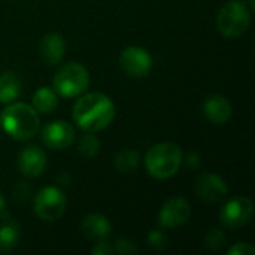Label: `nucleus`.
<instances>
[{"label":"nucleus","mask_w":255,"mask_h":255,"mask_svg":"<svg viewBox=\"0 0 255 255\" xmlns=\"http://www.w3.org/2000/svg\"><path fill=\"white\" fill-rule=\"evenodd\" d=\"M115 117L114 102L102 93H90L73 106V120L87 133L106 128Z\"/></svg>","instance_id":"obj_1"},{"label":"nucleus","mask_w":255,"mask_h":255,"mask_svg":"<svg viewBox=\"0 0 255 255\" xmlns=\"http://www.w3.org/2000/svg\"><path fill=\"white\" fill-rule=\"evenodd\" d=\"M39 114L25 103H12L1 114V127L16 140H28L39 131Z\"/></svg>","instance_id":"obj_2"},{"label":"nucleus","mask_w":255,"mask_h":255,"mask_svg":"<svg viewBox=\"0 0 255 255\" xmlns=\"http://www.w3.org/2000/svg\"><path fill=\"white\" fill-rule=\"evenodd\" d=\"M181 164L182 151L176 143L172 142H163L152 146L145 157L146 170L157 179H169L175 176Z\"/></svg>","instance_id":"obj_3"},{"label":"nucleus","mask_w":255,"mask_h":255,"mask_svg":"<svg viewBox=\"0 0 255 255\" xmlns=\"http://www.w3.org/2000/svg\"><path fill=\"white\" fill-rule=\"evenodd\" d=\"M251 24V13L247 4L241 0L227 1L218 12L217 27L224 37L242 36Z\"/></svg>","instance_id":"obj_4"},{"label":"nucleus","mask_w":255,"mask_h":255,"mask_svg":"<svg viewBox=\"0 0 255 255\" xmlns=\"http://www.w3.org/2000/svg\"><path fill=\"white\" fill-rule=\"evenodd\" d=\"M90 85L88 70L79 63L63 66L54 76V91L61 97H76L87 91Z\"/></svg>","instance_id":"obj_5"},{"label":"nucleus","mask_w":255,"mask_h":255,"mask_svg":"<svg viewBox=\"0 0 255 255\" xmlns=\"http://www.w3.org/2000/svg\"><path fill=\"white\" fill-rule=\"evenodd\" d=\"M67 206L64 193L57 187H45L34 199V212L43 221H57Z\"/></svg>","instance_id":"obj_6"},{"label":"nucleus","mask_w":255,"mask_h":255,"mask_svg":"<svg viewBox=\"0 0 255 255\" xmlns=\"http://www.w3.org/2000/svg\"><path fill=\"white\" fill-rule=\"evenodd\" d=\"M253 215H254L253 200L248 197L239 196L224 205V208L220 212V220L227 229L236 230L248 224Z\"/></svg>","instance_id":"obj_7"},{"label":"nucleus","mask_w":255,"mask_h":255,"mask_svg":"<svg viewBox=\"0 0 255 255\" xmlns=\"http://www.w3.org/2000/svg\"><path fill=\"white\" fill-rule=\"evenodd\" d=\"M121 69L131 78H145L152 69V57L139 46L126 48L120 55Z\"/></svg>","instance_id":"obj_8"},{"label":"nucleus","mask_w":255,"mask_h":255,"mask_svg":"<svg viewBox=\"0 0 255 255\" xmlns=\"http://www.w3.org/2000/svg\"><path fill=\"white\" fill-rule=\"evenodd\" d=\"M190 215V203L182 197H173L161 208L158 214V224L164 229H178L188 223Z\"/></svg>","instance_id":"obj_9"},{"label":"nucleus","mask_w":255,"mask_h":255,"mask_svg":"<svg viewBox=\"0 0 255 255\" xmlns=\"http://www.w3.org/2000/svg\"><path fill=\"white\" fill-rule=\"evenodd\" d=\"M42 140L52 149H66L75 142V128L66 121H52L42 130Z\"/></svg>","instance_id":"obj_10"},{"label":"nucleus","mask_w":255,"mask_h":255,"mask_svg":"<svg viewBox=\"0 0 255 255\" xmlns=\"http://www.w3.org/2000/svg\"><path fill=\"white\" fill-rule=\"evenodd\" d=\"M196 191L199 194V197L205 202H220L223 200L227 193H229V187L226 184V181L223 178H220L215 173H202L197 176L196 179Z\"/></svg>","instance_id":"obj_11"},{"label":"nucleus","mask_w":255,"mask_h":255,"mask_svg":"<svg viewBox=\"0 0 255 255\" xmlns=\"http://www.w3.org/2000/svg\"><path fill=\"white\" fill-rule=\"evenodd\" d=\"M18 167L19 172L27 176V178H37L43 173L45 167H46V155L45 152L34 146H25L18 157Z\"/></svg>","instance_id":"obj_12"},{"label":"nucleus","mask_w":255,"mask_h":255,"mask_svg":"<svg viewBox=\"0 0 255 255\" xmlns=\"http://www.w3.org/2000/svg\"><path fill=\"white\" fill-rule=\"evenodd\" d=\"M203 114L214 124H226L232 118V105L224 96L214 94L205 100Z\"/></svg>","instance_id":"obj_13"},{"label":"nucleus","mask_w":255,"mask_h":255,"mask_svg":"<svg viewBox=\"0 0 255 255\" xmlns=\"http://www.w3.org/2000/svg\"><path fill=\"white\" fill-rule=\"evenodd\" d=\"M0 253H10L19 242V224L6 211L0 212Z\"/></svg>","instance_id":"obj_14"},{"label":"nucleus","mask_w":255,"mask_h":255,"mask_svg":"<svg viewBox=\"0 0 255 255\" xmlns=\"http://www.w3.org/2000/svg\"><path fill=\"white\" fill-rule=\"evenodd\" d=\"M81 229H82V233L94 242H102L111 235V223L108 221L106 217L100 214L87 215L82 220Z\"/></svg>","instance_id":"obj_15"},{"label":"nucleus","mask_w":255,"mask_h":255,"mask_svg":"<svg viewBox=\"0 0 255 255\" xmlns=\"http://www.w3.org/2000/svg\"><path fill=\"white\" fill-rule=\"evenodd\" d=\"M66 52V43L63 37L57 33L46 34L40 42V55L43 61L49 66L57 64L61 61Z\"/></svg>","instance_id":"obj_16"},{"label":"nucleus","mask_w":255,"mask_h":255,"mask_svg":"<svg viewBox=\"0 0 255 255\" xmlns=\"http://www.w3.org/2000/svg\"><path fill=\"white\" fill-rule=\"evenodd\" d=\"M21 94V82L12 72L0 75V103H10Z\"/></svg>","instance_id":"obj_17"},{"label":"nucleus","mask_w":255,"mask_h":255,"mask_svg":"<svg viewBox=\"0 0 255 255\" xmlns=\"http://www.w3.org/2000/svg\"><path fill=\"white\" fill-rule=\"evenodd\" d=\"M57 105V93L49 87H42L33 94V108L37 114H51L52 111H55Z\"/></svg>","instance_id":"obj_18"},{"label":"nucleus","mask_w":255,"mask_h":255,"mask_svg":"<svg viewBox=\"0 0 255 255\" xmlns=\"http://www.w3.org/2000/svg\"><path fill=\"white\" fill-rule=\"evenodd\" d=\"M114 166L120 173H133L139 166V154L133 149H121L115 155Z\"/></svg>","instance_id":"obj_19"},{"label":"nucleus","mask_w":255,"mask_h":255,"mask_svg":"<svg viewBox=\"0 0 255 255\" xmlns=\"http://www.w3.org/2000/svg\"><path fill=\"white\" fill-rule=\"evenodd\" d=\"M78 151L85 158H94L100 151V140L93 133H87L81 137L78 143Z\"/></svg>","instance_id":"obj_20"},{"label":"nucleus","mask_w":255,"mask_h":255,"mask_svg":"<svg viewBox=\"0 0 255 255\" xmlns=\"http://www.w3.org/2000/svg\"><path fill=\"white\" fill-rule=\"evenodd\" d=\"M224 242H226V236H224V233H223L221 230H218V229L211 230V232L206 235V238H205L206 247H208L209 250H212V251L220 250V248L224 245Z\"/></svg>","instance_id":"obj_21"},{"label":"nucleus","mask_w":255,"mask_h":255,"mask_svg":"<svg viewBox=\"0 0 255 255\" xmlns=\"http://www.w3.org/2000/svg\"><path fill=\"white\" fill-rule=\"evenodd\" d=\"M114 251L117 254L121 255H134L139 253V248L137 245L131 241V239H127V238H121L115 242V247H114Z\"/></svg>","instance_id":"obj_22"},{"label":"nucleus","mask_w":255,"mask_h":255,"mask_svg":"<svg viewBox=\"0 0 255 255\" xmlns=\"http://www.w3.org/2000/svg\"><path fill=\"white\" fill-rule=\"evenodd\" d=\"M148 244L157 251H163L167 247V236L160 230H152L148 235Z\"/></svg>","instance_id":"obj_23"},{"label":"nucleus","mask_w":255,"mask_h":255,"mask_svg":"<svg viewBox=\"0 0 255 255\" xmlns=\"http://www.w3.org/2000/svg\"><path fill=\"white\" fill-rule=\"evenodd\" d=\"M30 196H31V188H30L28 184H25V182H18V184L13 187V199H15V200L24 203V202H27V200L30 199Z\"/></svg>","instance_id":"obj_24"},{"label":"nucleus","mask_w":255,"mask_h":255,"mask_svg":"<svg viewBox=\"0 0 255 255\" xmlns=\"http://www.w3.org/2000/svg\"><path fill=\"white\" fill-rule=\"evenodd\" d=\"M229 255H254L255 254V248L250 244H236L235 247H232L229 251H227Z\"/></svg>","instance_id":"obj_25"},{"label":"nucleus","mask_w":255,"mask_h":255,"mask_svg":"<svg viewBox=\"0 0 255 255\" xmlns=\"http://www.w3.org/2000/svg\"><path fill=\"white\" fill-rule=\"evenodd\" d=\"M93 255H111L114 254L115 251H114V248L109 245V244H106L105 241H102V242H97L96 244V247L93 248Z\"/></svg>","instance_id":"obj_26"},{"label":"nucleus","mask_w":255,"mask_h":255,"mask_svg":"<svg viewBox=\"0 0 255 255\" xmlns=\"http://www.w3.org/2000/svg\"><path fill=\"white\" fill-rule=\"evenodd\" d=\"M185 164L190 167V169H197L200 166V157L199 154L196 152H188L187 158H185Z\"/></svg>","instance_id":"obj_27"},{"label":"nucleus","mask_w":255,"mask_h":255,"mask_svg":"<svg viewBox=\"0 0 255 255\" xmlns=\"http://www.w3.org/2000/svg\"><path fill=\"white\" fill-rule=\"evenodd\" d=\"M57 182H58L60 185L67 187V185H69V182H70V176H69V173H67V172H61V173L57 176Z\"/></svg>","instance_id":"obj_28"},{"label":"nucleus","mask_w":255,"mask_h":255,"mask_svg":"<svg viewBox=\"0 0 255 255\" xmlns=\"http://www.w3.org/2000/svg\"><path fill=\"white\" fill-rule=\"evenodd\" d=\"M4 206H6V200H4L3 194L0 193V212H1V211H4Z\"/></svg>","instance_id":"obj_29"},{"label":"nucleus","mask_w":255,"mask_h":255,"mask_svg":"<svg viewBox=\"0 0 255 255\" xmlns=\"http://www.w3.org/2000/svg\"><path fill=\"white\" fill-rule=\"evenodd\" d=\"M250 6H251V7H253V9H254V7H255L254 0H250Z\"/></svg>","instance_id":"obj_30"},{"label":"nucleus","mask_w":255,"mask_h":255,"mask_svg":"<svg viewBox=\"0 0 255 255\" xmlns=\"http://www.w3.org/2000/svg\"><path fill=\"white\" fill-rule=\"evenodd\" d=\"M0 130H1V114H0Z\"/></svg>","instance_id":"obj_31"}]
</instances>
